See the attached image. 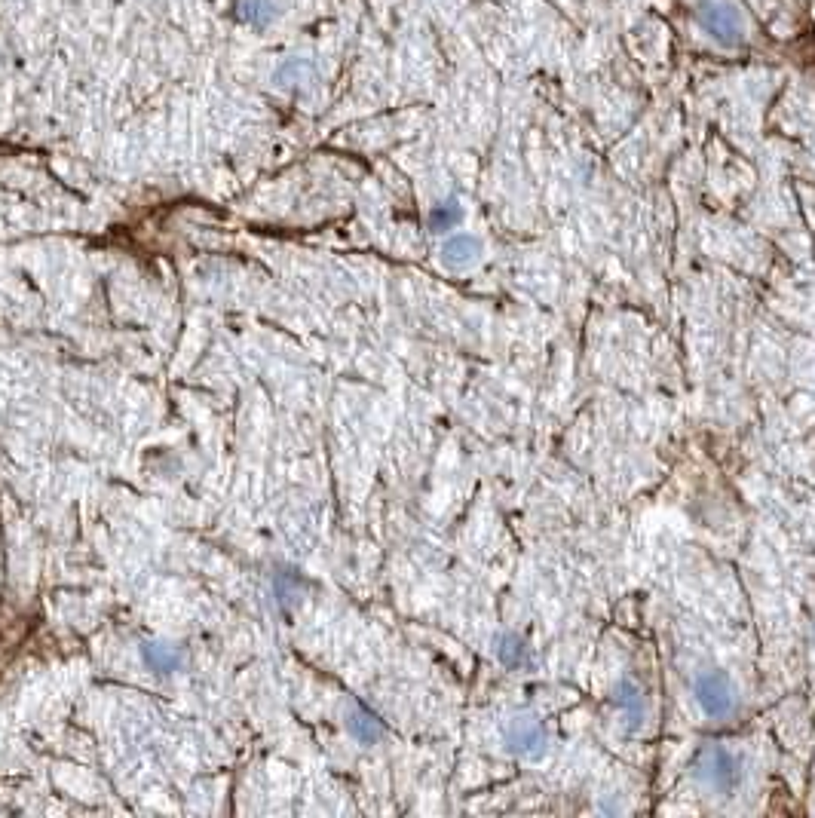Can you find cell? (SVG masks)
Segmentation results:
<instances>
[{
	"label": "cell",
	"instance_id": "cell-6",
	"mask_svg": "<svg viewBox=\"0 0 815 818\" xmlns=\"http://www.w3.org/2000/svg\"><path fill=\"white\" fill-rule=\"evenodd\" d=\"M497 659L506 668H527V665H531V650H527L524 638H518V635H500V641H497Z\"/></svg>",
	"mask_w": 815,
	"mask_h": 818
},
{
	"label": "cell",
	"instance_id": "cell-7",
	"mask_svg": "<svg viewBox=\"0 0 815 818\" xmlns=\"http://www.w3.org/2000/svg\"><path fill=\"white\" fill-rule=\"evenodd\" d=\"M460 218H463V209L457 206V200H451V203H442L433 209V215H429V227H433L436 233H445V230L457 227Z\"/></svg>",
	"mask_w": 815,
	"mask_h": 818
},
{
	"label": "cell",
	"instance_id": "cell-1",
	"mask_svg": "<svg viewBox=\"0 0 815 818\" xmlns=\"http://www.w3.org/2000/svg\"><path fill=\"white\" fill-rule=\"evenodd\" d=\"M696 19L708 37H714L724 46H736L745 37L739 10L733 4H724V0H702V4L696 7Z\"/></svg>",
	"mask_w": 815,
	"mask_h": 818
},
{
	"label": "cell",
	"instance_id": "cell-2",
	"mask_svg": "<svg viewBox=\"0 0 815 818\" xmlns=\"http://www.w3.org/2000/svg\"><path fill=\"white\" fill-rule=\"evenodd\" d=\"M506 748L524 760H540L546 751H549V736H546V727L540 724L537 717H527V714H518L509 720L506 727Z\"/></svg>",
	"mask_w": 815,
	"mask_h": 818
},
{
	"label": "cell",
	"instance_id": "cell-4",
	"mask_svg": "<svg viewBox=\"0 0 815 818\" xmlns=\"http://www.w3.org/2000/svg\"><path fill=\"white\" fill-rule=\"evenodd\" d=\"M696 776L717 791H733L739 782V760L727 748H702L696 757Z\"/></svg>",
	"mask_w": 815,
	"mask_h": 818
},
{
	"label": "cell",
	"instance_id": "cell-5",
	"mask_svg": "<svg viewBox=\"0 0 815 818\" xmlns=\"http://www.w3.org/2000/svg\"><path fill=\"white\" fill-rule=\"evenodd\" d=\"M482 261V239L472 233H454L442 246V264L451 270H466Z\"/></svg>",
	"mask_w": 815,
	"mask_h": 818
},
{
	"label": "cell",
	"instance_id": "cell-8",
	"mask_svg": "<svg viewBox=\"0 0 815 818\" xmlns=\"http://www.w3.org/2000/svg\"><path fill=\"white\" fill-rule=\"evenodd\" d=\"M353 733H356L359 739L371 742V739H377V736L383 733V727L377 724V717H371V714H356V717H353Z\"/></svg>",
	"mask_w": 815,
	"mask_h": 818
},
{
	"label": "cell",
	"instance_id": "cell-3",
	"mask_svg": "<svg viewBox=\"0 0 815 818\" xmlns=\"http://www.w3.org/2000/svg\"><path fill=\"white\" fill-rule=\"evenodd\" d=\"M693 696L699 708L714 720H721L733 711V687L724 671H702V675H696Z\"/></svg>",
	"mask_w": 815,
	"mask_h": 818
}]
</instances>
